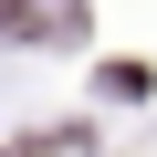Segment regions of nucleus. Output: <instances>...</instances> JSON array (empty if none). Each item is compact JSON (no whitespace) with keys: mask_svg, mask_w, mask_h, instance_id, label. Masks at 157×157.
I'll return each instance as SVG.
<instances>
[{"mask_svg":"<svg viewBox=\"0 0 157 157\" xmlns=\"http://www.w3.org/2000/svg\"><path fill=\"white\" fill-rule=\"evenodd\" d=\"M0 32H21V0H0Z\"/></svg>","mask_w":157,"mask_h":157,"instance_id":"nucleus-1","label":"nucleus"}]
</instances>
